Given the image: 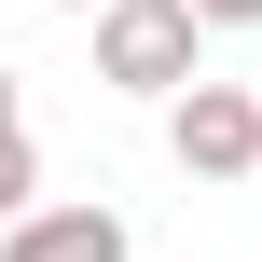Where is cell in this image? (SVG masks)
Returning a JSON list of instances; mask_svg holds the SVG:
<instances>
[{"instance_id": "cell-1", "label": "cell", "mask_w": 262, "mask_h": 262, "mask_svg": "<svg viewBox=\"0 0 262 262\" xmlns=\"http://www.w3.org/2000/svg\"><path fill=\"white\" fill-rule=\"evenodd\" d=\"M193 0H97V83H124V97H180L193 83Z\"/></svg>"}, {"instance_id": "cell-2", "label": "cell", "mask_w": 262, "mask_h": 262, "mask_svg": "<svg viewBox=\"0 0 262 262\" xmlns=\"http://www.w3.org/2000/svg\"><path fill=\"white\" fill-rule=\"evenodd\" d=\"M166 152H180L193 180H262V97L193 69V83L166 97Z\"/></svg>"}, {"instance_id": "cell-3", "label": "cell", "mask_w": 262, "mask_h": 262, "mask_svg": "<svg viewBox=\"0 0 262 262\" xmlns=\"http://www.w3.org/2000/svg\"><path fill=\"white\" fill-rule=\"evenodd\" d=\"M138 235H124V207H28V221H0V262H124Z\"/></svg>"}, {"instance_id": "cell-4", "label": "cell", "mask_w": 262, "mask_h": 262, "mask_svg": "<svg viewBox=\"0 0 262 262\" xmlns=\"http://www.w3.org/2000/svg\"><path fill=\"white\" fill-rule=\"evenodd\" d=\"M28 193H41V152H28V124H0V221H28Z\"/></svg>"}, {"instance_id": "cell-5", "label": "cell", "mask_w": 262, "mask_h": 262, "mask_svg": "<svg viewBox=\"0 0 262 262\" xmlns=\"http://www.w3.org/2000/svg\"><path fill=\"white\" fill-rule=\"evenodd\" d=\"M193 28H262V0H193Z\"/></svg>"}, {"instance_id": "cell-6", "label": "cell", "mask_w": 262, "mask_h": 262, "mask_svg": "<svg viewBox=\"0 0 262 262\" xmlns=\"http://www.w3.org/2000/svg\"><path fill=\"white\" fill-rule=\"evenodd\" d=\"M0 124H14V69H0Z\"/></svg>"}]
</instances>
